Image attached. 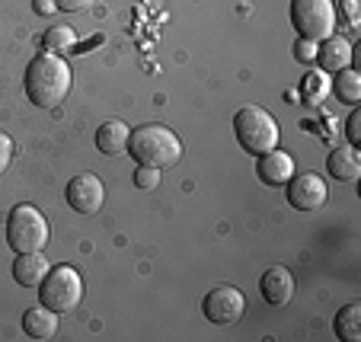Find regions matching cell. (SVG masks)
Here are the masks:
<instances>
[{"mask_svg": "<svg viewBox=\"0 0 361 342\" xmlns=\"http://www.w3.org/2000/svg\"><path fill=\"white\" fill-rule=\"evenodd\" d=\"M329 93H336V99L339 103H348V106H358L361 103V74L355 68H345L336 74L333 80V90Z\"/></svg>", "mask_w": 361, "mask_h": 342, "instance_id": "obj_18", "label": "cell"}, {"mask_svg": "<svg viewBox=\"0 0 361 342\" xmlns=\"http://www.w3.org/2000/svg\"><path fill=\"white\" fill-rule=\"evenodd\" d=\"M256 176L262 179L266 185H285L288 179L294 176V160H291V154H285L281 147H275V151H269V154H262L259 157V164H256Z\"/></svg>", "mask_w": 361, "mask_h": 342, "instance_id": "obj_12", "label": "cell"}, {"mask_svg": "<svg viewBox=\"0 0 361 342\" xmlns=\"http://www.w3.org/2000/svg\"><path fill=\"white\" fill-rule=\"evenodd\" d=\"M96 0H55V7L61 13H80V10H90Z\"/></svg>", "mask_w": 361, "mask_h": 342, "instance_id": "obj_25", "label": "cell"}, {"mask_svg": "<svg viewBox=\"0 0 361 342\" xmlns=\"http://www.w3.org/2000/svg\"><path fill=\"white\" fill-rule=\"evenodd\" d=\"M288 205L298 208V212H317V208L326 205V183H323L317 173H304V176H291L288 179Z\"/></svg>", "mask_w": 361, "mask_h": 342, "instance_id": "obj_9", "label": "cell"}, {"mask_svg": "<svg viewBox=\"0 0 361 342\" xmlns=\"http://www.w3.org/2000/svg\"><path fill=\"white\" fill-rule=\"evenodd\" d=\"M326 170H329V176L339 179V183H355V179L361 176V154H358V147H352V144L336 147V151L326 157Z\"/></svg>", "mask_w": 361, "mask_h": 342, "instance_id": "obj_13", "label": "cell"}, {"mask_svg": "<svg viewBox=\"0 0 361 342\" xmlns=\"http://www.w3.org/2000/svg\"><path fill=\"white\" fill-rule=\"evenodd\" d=\"M345 138H348V144H352V147H358V144H361V112L358 109H352V116H348Z\"/></svg>", "mask_w": 361, "mask_h": 342, "instance_id": "obj_23", "label": "cell"}, {"mask_svg": "<svg viewBox=\"0 0 361 342\" xmlns=\"http://www.w3.org/2000/svg\"><path fill=\"white\" fill-rule=\"evenodd\" d=\"M259 288H262V298H266L272 307H285L294 298V275L288 272L285 266H272L262 272Z\"/></svg>", "mask_w": 361, "mask_h": 342, "instance_id": "obj_11", "label": "cell"}, {"mask_svg": "<svg viewBox=\"0 0 361 342\" xmlns=\"http://www.w3.org/2000/svg\"><path fill=\"white\" fill-rule=\"evenodd\" d=\"M339 7H342V13H345L348 23H358V0H342Z\"/></svg>", "mask_w": 361, "mask_h": 342, "instance_id": "obj_26", "label": "cell"}, {"mask_svg": "<svg viewBox=\"0 0 361 342\" xmlns=\"http://www.w3.org/2000/svg\"><path fill=\"white\" fill-rule=\"evenodd\" d=\"M32 7H35V13H39V16H51V13H55V0H35V4H32Z\"/></svg>", "mask_w": 361, "mask_h": 342, "instance_id": "obj_27", "label": "cell"}, {"mask_svg": "<svg viewBox=\"0 0 361 342\" xmlns=\"http://www.w3.org/2000/svg\"><path fill=\"white\" fill-rule=\"evenodd\" d=\"M157 183H160V170L157 166H137L135 170V185L137 189H157Z\"/></svg>", "mask_w": 361, "mask_h": 342, "instance_id": "obj_21", "label": "cell"}, {"mask_svg": "<svg viewBox=\"0 0 361 342\" xmlns=\"http://www.w3.org/2000/svg\"><path fill=\"white\" fill-rule=\"evenodd\" d=\"M317 45H320V42L298 39V42H294V58H298L300 64H307V68H310V64L317 61Z\"/></svg>", "mask_w": 361, "mask_h": 342, "instance_id": "obj_22", "label": "cell"}, {"mask_svg": "<svg viewBox=\"0 0 361 342\" xmlns=\"http://www.w3.org/2000/svg\"><path fill=\"white\" fill-rule=\"evenodd\" d=\"M83 301V279L74 266H51L48 275L39 281V304L51 307L55 314L80 307Z\"/></svg>", "mask_w": 361, "mask_h": 342, "instance_id": "obj_5", "label": "cell"}, {"mask_svg": "<svg viewBox=\"0 0 361 342\" xmlns=\"http://www.w3.org/2000/svg\"><path fill=\"white\" fill-rule=\"evenodd\" d=\"M329 90H333V80H329L326 71L320 68H310L304 77V96H307V103H323L329 96Z\"/></svg>", "mask_w": 361, "mask_h": 342, "instance_id": "obj_19", "label": "cell"}, {"mask_svg": "<svg viewBox=\"0 0 361 342\" xmlns=\"http://www.w3.org/2000/svg\"><path fill=\"white\" fill-rule=\"evenodd\" d=\"M233 135H237L240 147L252 157H262V154L275 151L281 141L279 122L269 109L262 106H243V109L233 116Z\"/></svg>", "mask_w": 361, "mask_h": 342, "instance_id": "obj_3", "label": "cell"}, {"mask_svg": "<svg viewBox=\"0 0 361 342\" xmlns=\"http://www.w3.org/2000/svg\"><path fill=\"white\" fill-rule=\"evenodd\" d=\"M42 42H45V51L64 55V51H74L77 48V32L71 26H51L45 35H42Z\"/></svg>", "mask_w": 361, "mask_h": 342, "instance_id": "obj_20", "label": "cell"}, {"mask_svg": "<svg viewBox=\"0 0 361 342\" xmlns=\"http://www.w3.org/2000/svg\"><path fill=\"white\" fill-rule=\"evenodd\" d=\"M68 205L77 214H96L106 205V183H102L96 173H77L68 183Z\"/></svg>", "mask_w": 361, "mask_h": 342, "instance_id": "obj_8", "label": "cell"}, {"mask_svg": "<svg viewBox=\"0 0 361 342\" xmlns=\"http://www.w3.org/2000/svg\"><path fill=\"white\" fill-rule=\"evenodd\" d=\"M128 154L137 166H157V170L176 166L183 157V138L160 122L137 125V128H131Z\"/></svg>", "mask_w": 361, "mask_h": 342, "instance_id": "obj_2", "label": "cell"}, {"mask_svg": "<svg viewBox=\"0 0 361 342\" xmlns=\"http://www.w3.org/2000/svg\"><path fill=\"white\" fill-rule=\"evenodd\" d=\"M336 336L342 342H358L361 339V301H352L336 314Z\"/></svg>", "mask_w": 361, "mask_h": 342, "instance_id": "obj_17", "label": "cell"}, {"mask_svg": "<svg viewBox=\"0 0 361 342\" xmlns=\"http://www.w3.org/2000/svg\"><path fill=\"white\" fill-rule=\"evenodd\" d=\"M355 61V51H352V42L342 39V35H329V39H323L320 45H317V64H320V71H326V74H339V71L352 68Z\"/></svg>", "mask_w": 361, "mask_h": 342, "instance_id": "obj_10", "label": "cell"}, {"mask_svg": "<svg viewBox=\"0 0 361 342\" xmlns=\"http://www.w3.org/2000/svg\"><path fill=\"white\" fill-rule=\"evenodd\" d=\"M71 93V64L55 51H42L26 68V96L39 109H55Z\"/></svg>", "mask_w": 361, "mask_h": 342, "instance_id": "obj_1", "label": "cell"}, {"mask_svg": "<svg viewBox=\"0 0 361 342\" xmlns=\"http://www.w3.org/2000/svg\"><path fill=\"white\" fill-rule=\"evenodd\" d=\"M202 310H204V317H208L212 323H218V326H231V323H237L240 317H243L246 298H243L240 288L221 285V288H212V291L204 295Z\"/></svg>", "mask_w": 361, "mask_h": 342, "instance_id": "obj_7", "label": "cell"}, {"mask_svg": "<svg viewBox=\"0 0 361 342\" xmlns=\"http://www.w3.org/2000/svg\"><path fill=\"white\" fill-rule=\"evenodd\" d=\"M23 333H26L29 339H55V333H58V314L51 307H45V304H39V307H29L26 314H23Z\"/></svg>", "mask_w": 361, "mask_h": 342, "instance_id": "obj_15", "label": "cell"}, {"mask_svg": "<svg viewBox=\"0 0 361 342\" xmlns=\"http://www.w3.org/2000/svg\"><path fill=\"white\" fill-rule=\"evenodd\" d=\"M48 221L35 205H13L7 214V243L13 253H42L48 243Z\"/></svg>", "mask_w": 361, "mask_h": 342, "instance_id": "obj_4", "label": "cell"}, {"mask_svg": "<svg viewBox=\"0 0 361 342\" xmlns=\"http://www.w3.org/2000/svg\"><path fill=\"white\" fill-rule=\"evenodd\" d=\"M339 7L333 0H291V26L300 39L323 42L336 32Z\"/></svg>", "mask_w": 361, "mask_h": 342, "instance_id": "obj_6", "label": "cell"}, {"mask_svg": "<svg viewBox=\"0 0 361 342\" xmlns=\"http://www.w3.org/2000/svg\"><path fill=\"white\" fill-rule=\"evenodd\" d=\"M48 269H51V262H48L42 253H16L13 281L23 288H39V281L48 275Z\"/></svg>", "mask_w": 361, "mask_h": 342, "instance_id": "obj_14", "label": "cell"}, {"mask_svg": "<svg viewBox=\"0 0 361 342\" xmlns=\"http://www.w3.org/2000/svg\"><path fill=\"white\" fill-rule=\"evenodd\" d=\"M10 160H13V138L0 131V173L10 166Z\"/></svg>", "mask_w": 361, "mask_h": 342, "instance_id": "obj_24", "label": "cell"}, {"mask_svg": "<svg viewBox=\"0 0 361 342\" xmlns=\"http://www.w3.org/2000/svg\"><path fill=\"white\" fill-rule=\"evenodd\" d=\"M128 138H131V128L118 118H109L96 128V147L102 154H125L128 151Z\"/></svg>", "mask_w": 361, "mask_h": 342, "instance_id": "obj_16", "label": "cell"}]
</instances>
